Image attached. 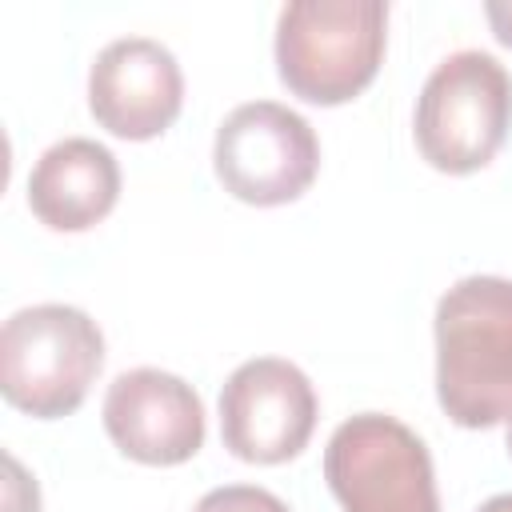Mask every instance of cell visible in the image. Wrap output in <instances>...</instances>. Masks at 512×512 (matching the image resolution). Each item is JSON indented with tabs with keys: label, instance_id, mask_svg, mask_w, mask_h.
Segmentation results:
<instances>
[{
	"label": "cell",
	"instance_id": "12",
	"mask_svg": "<svg viewBox=\"0 0 512 512\" xmlns=\"http://www.w3.org/2000/svg\"><path fill=\"white\" fill-rule=\"evenodd\" d=\"M484 16H488L496 40L512 48V0H488V4H484Z\"/></svg>",
	"mask_w": 512,
	"mask_h": 512
},
{
	"label": "cell",
	"instance_id": "5",
	"mask_svg": "<svg viewBox=\"0 0 512 512\" xmlns=\"http://www.w3.org/2000/svg\"><path fill=\"white\" fill-rule=\"evenodd\" d=\"M324 480L344 512H440L424 440L384 412L348 416L332 432Z\"/></svg>",
	"mask_w": 512,
	"mask_h": 512
},
{
	"label": "cell",
	"instance_id": "4",
	"mask_svg": "<svg viewBox=\"0 0 512 512\" xmlns=\"http://www.w3.org/2000/svg\"><path fill=\"white\" fill-rule=\"evenodd\" d=\"M512 128V76L480 48L444 56L416 100V148L448 176L484 168Z\"/></svg>",
	"mask_w": 512,
	"mask_h": 512
},
{
	"label": "cell",
	"instance_id": "1",
	"mask_svg": "<svg viewBox=\"0 0 512 512\" xmlns=\"http://www.w3.org/2000/svg\"><path fill=\"white\" fill-rule=\"evenodd\" d=\"M436 400L460 428L512 416V280L464 276L436 304Z\"/></svg>",
	"mask_w": 512,
	"mask_h": 512
},
{
	"label": "cell",
	"instance_id": "9",
	"mask_svg": "<svg viewBox=\"0 0 512 512\" xmlns=\"http://www.w3.org/2000/svg\"><path fill=\"white\" fill-rule=\"evenodd\" d=\"M104 432L128 460L184 464L204 444V404L188 380L160 368H132L104 392Z\"/></svg>",
	"mask_w": 512,
	"mask_h": 512
},
{
	"label": "cell",
	"instance_id": "7",
	"mask_svg": "<svg viewBox=\"0 0 512 512\" xmlns=\"http://www.w3.org/2000/svg\"><path fill=\"white\" fill-rule=\"evenodd\" d=\"M316 428L312 380L280 356L244 360L220 388V436L244 464H284Z\"/></svg>",
	"mask_w": 512,
	"mask_h": 512
},
{
	"label": "cell",
	"instance_id": "6",
	"mask_svg": "<svg viewBox=\"0 0 512 512\" xmlns=\"http://www.w3.org/2000/svg\"><path fill=\"white\" fill-rule=\"evenodd\" d=\"M220 184L256 208H276L308 192L320 172V140L312 124L276 100L236 104L212 144Z\"/></svg>",
	"mask_w": 512,
	"mask_h": 512
},
{
	"label": "cell",
	"instance_id": "8",
	"mask_svg": "<svg viewBox=\"0 0 512 512\" xmlns=\"http://www.w3.org/2000/svg\"><path fill=\"white\" fill-rule=\"evenodd\" d=\"M184 104V72L152 36H120L104 44L88 72V108L100 128L120 140L160 136Z\"/></svg>",
	"mask_w": 512,
	"mask_h": 512
},
{
	"label": "cell",
	"instance_id": "13",
	"mask_svg": "<svg viewBox=\"0 0 512 512\" xmlns=\"http://www.w3.org/2000/svg\"><path fill=\"white\" fill-rule=\"evenodd\" d=\"M476 512H512V492H500V496H488Z\"/></svg>",
	"mask_w": 512,
	"mask_h": 512
},
{
	"label": "cell",
	"instance_id": "14",
	"mask_svg": "<svg viewBox=\"0 0 512 512\" xmlns=\"http://www.w3.org/2000/svg\"><path fill=\"white\" fill-rule=\"evenodd\" d=\"M508 452H512V416H508Z\"/></svg>",
	"mask_w": 512,
	"mask_h": 512
},
{
	"label": "cell",
	"instance_id": "2",
	"mask_svg": "<svg viewBox=\"0 0 512 512\" xmlns=\"http://www.w3.org/2000/svg\"><path fill=\"white\" fill-rule=\"evenodd\" d=\"M384 0H292L276 16V72L308 104L360 96L384 60Z\"/></svg>",
	"mask_w": 512,
	"mask_h": 512
},
{
	"label": "cell",
	"instance_id": "3",
	"mask_svg": "<svg viewBox=\"0 0 512 512\" xmlns=\"http://www.w3.org/2000/svg\"><path fill=\"white\" fill-rule=\"evenodd\" d=\"M104 364L96 320L72 304H32L0 328V392L36 420L76 412Z\"/></svg>",
	"mask_w": 512,
	"mask_h": 512
},
{
	"label": "cell",
	"instance_id": "10",
	"mask_svg": "<svg viewBox=\"0 0 512 512\" xmlns=\"http://www.w3.org/2000/svg\"><path fill=\"white\" fill-rule=\"evenodd\" d=\"M116 196L120 164L88 136L56 140L28 176V208L52 232H84L100 224L116 208Z\"/></svg>",
	"mask_w": 512,
	"mask_h": 512
},
{
	"label": "cell",
	"instance_id": "11",
	"mask_svg": "<svg viewBox=\"0 0 512 512\" xmlns=\"http://www.w3.org/2000/svg\"><path fill=\"white\" fill-rule=\"evenodd\" d=\"M192 512H292L276 492L256 484H224L196 500Z\"/></svg>",
	"mask_w": 512,
	"mask_h": 512
}]
</instances>
